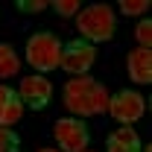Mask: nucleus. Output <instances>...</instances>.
<instances>
[{"label":"nucleus","instance_id":"1","mask_svg":"<svg viewBox=\"0 0 152 152\" xmlns=\"http://www.w3.org/2000/svg\"><path fill=\"white\" fill-rule=\"evenodd\" d=\"M61 99H64V108L73 111V117H79V120L105 114V108H108V91L94 76H73L64 85Z\"/></svg>","mask_w":152,"mask_h":152},{"label":"nucleus","instance_id":"2","mask_svg":"<svg viewBox=\"0 0 152 152\" xmlns=\"http://www.w3.org/2000/svg\"><path fill=\"white\" fill-rule=\"evenodd\" d=\"M76 29L82 41L88 44H102V41H111L117 32V18H114V9L108 3H91L85 6L79 15H76Z\"/></svg>","mask_w":152,"mask_h":152},{"label":"nucleus","instance_id":"3","mask_svg":"<svg viewBox=\"0 0 152 152\" xmlns=\"http://www.w3.org/2000/svg\"><path fill=\"white\" fill-rule=\"evenodd\" d=\"M23 56H26V64L29 67H35L38 73H50V70H56L58 67V58H61V41H58L56 32H50V29H41V32H32L29 41H26V50H23Z\"/></svg>","mask_w":152,"mask_h":152},{"label":"nucleus","instance_id":"4","mask_svg":"<svg viewBox=\"0 0 152 152\" xmlns=\"http://www.w3.org/2000/svg\"><path fill=\"white\" fill-rule=\"evenodd\" d=\"M53 137L58 143V152H85L91 143V129L79 117H58L53 123Z\"/></svg>","mask_w":152,"mask_h":152},{"label":"nucleus","instance_id":"5","mask_svg":"<svg viewBox=\"0 0 152 152\" xmlns=\"http://www.w3.org/2000/svg\"><path fill=\"white\" fill-rule=\"evenodd\" d=\"M105 111L111 114L120 126H134L143 117V111H146V99H143L140 91H134V88H123V91H117V94L108 96V108Z\"/></svg>","mask_w":152,"mask_h":152},{"label":"nucleus","instance_id":"6","mask_svg":"<svg viewBox=\"0 0 152 152\" xmlns=\"http://www.w3.org/2000/svg\"><path fill=\"white\" fill-rule=\"evenodd\" d=\"M96 61V47L76 38V41H67L61 44V58H58V67L67 70L70 76H88V70L94 67Z\"/></svg>","mask_w":152,"mask_h":152},{"label":"nucleus","instance_id":"7","mask_svg":"<svg viewBox=\"0 0 152 152\" xmlns=\"http://www.w3.org/2000/svg\"><path fill=\"white\" fill-rule=\"evenodd\" d=\"M18 99H20V105H26L32 111H41L53 99V82L47 76H41V73L23 76L20 79V88H18Z\"/></svg>","mask_w":152,"mask_h":152},{"label":"nucleus","instance_id":"8","mask_svg":"<svg viewBox=\"0 0 152 152\" xmlns=\"http://www.w3.org/2000/svg\"><path fill=\"white\" fill-rule=\"evenodd\" d=\"M126 70H129V79H132L134 85H149L152 82V53L149 50H140V47H134L132 53L126 56Z\"/></svg>","mask_w":152,"mask_h":152},{"label":"nucleus","instance_id":"9","mask_svg":"<svg viewBox=\"0 0 152 152\" xmlns=\"http://www.w3.org/2000/svg\"><path fill=\"white\" fill-rule=\"evenodd\" d=\"M20 117H23V105L18 99V91L9 88V85H0V126H15Z\"/></svg>","mask_w":152,"mask_h":152},{"label":"nucleus","instance_id":"10","mask_svg":"<svg viewBox=\"0 0 152 152\" xmlns=\"http://www.w3.org/2000/svg\"><path fill=\"white\" fill-rule=\"evenodd\" d=\"M105 152H140V137L134 126H120L117 132H111L105 140Z\"/></svg>","mask_w":152,"mask_h":152},{"label":"nucleus","instance_id":"11","mask_svg":"<svg viewBox=\"0 0 152 152\" xmlns=\"http://www.w3.org/2000/svg\"><path fill=\"white\" fill-rule=\"evenodd\" d=\"M20 67V56L15 53L12 44H0V79H9L15 76Z\"/></svg>","mask_w":152,"mask_h":152},{"label":"nucleus","instance_id":"12","mask_svg":"<svg viewBox=\"0 0 152 152\" xmlns=\"http://www.w3.org/2000/svg\"><path fill=\"white\" fill-rule=\"evenodd\" d=\"M134 41H137L140 50H149V44H152V20L149 18L137 20V26H134Z\"/></svg>","mask_w":152,"mask_h":152},{"label":"nucleus","instance_id":"13","mask_svg":"<svg viewBox=\"0 0 152 152\" xmlns=\"http://www.w3.org/2000/svg\"><path fill=\"white\" fill-rule=\"evenodd\" d=\"M0 152H20V137H18V132L0 126Z\"/></svg>","mask_w":152,"mask_h":152},{"label":"nucleus","instance_id":"14","mask_svg":"<svg viewBox=\"0 0 152 152\" xmlns=\"http://www.w3.org/2000/svg\"><path fill=\"white\" fill-rule=\"evenodd\" d=\"M53 9H56L61 18H70V15H79L82 12V6L76 3V0H56V3H50Z\"/></svg>","mask_w":152,"mask_h":152},{"label":"nucleus","instance_id":"15","mask_svg":"<svg viewBox=\"0 0 152 152\" xmlns=\"http://www.w3.org/2000/svg\"><path fill=\"white\" fill-rule=\"evenodd\" d=\"M47 6H50L47 0H18V3H15V9H18V12H26V15H35V12H44Z\"/></svg>","mask_w":152,"mask_h":152},{"label":"nucleus","instance_id":"16","mask_svg":"<svg viewBox=\"0 0 152 152\" xmlns=\"http://www.w3.org/2000/svg\"><path fill=\"white\" fill-rule=\"evenodd\" d=\"M146 9H149L146 0H123V3H120V12H123V15H143Z\"/></svg>","mask_w":152,"mask_h":152},{"label":"nucleus","instance_id":"17","mask_svg":"<svg viewBox=\"0 0 152 152\" xmlns=\"http://www.w3.org/2000/svg\"><path fill=\"white\" fill-rule=\"evenodd\" d=\"M38 152H58V149H38Z\"/></svg>","mask_w":152,"mask_h":152},{"label":"nucleus","instance_id":"18","mask_svg":"<svg viewBox=\"0 0 152 152\" xmlns=\"http://www.w3.org/2000/svg\"><path fill=\"white\" fill-rule=\"evenodd\" d=\"M85 152H94V149H85Z\"/></svg>","mask_w":152,"mask_h":152}]
</instances>
